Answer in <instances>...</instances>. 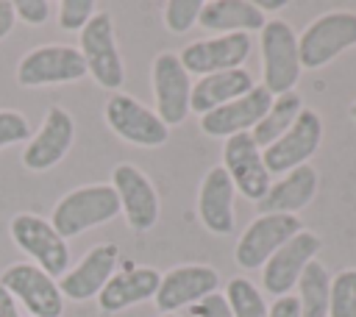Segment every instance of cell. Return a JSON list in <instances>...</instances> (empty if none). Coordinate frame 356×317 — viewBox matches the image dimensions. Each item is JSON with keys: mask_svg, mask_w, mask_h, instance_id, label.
Instances as JSON below:
<instances>
[{"mask_svg": "<svg viewBox=\"0 0 356 317\" xmlns=\"http://www.w3.org/2000/svg\"><path fill=\"white\" fill-rule=\"evenodd\" d=\"M120 214V200L111 184H86L67 192L53 209V228L67 239L97 228Z\"/></svg>", "mask_w": 356, "mask_h": 317, "instance_id": "cell-1", "label": "cell"}, {"mask_svg": "<svg viewBox=\"0 0 356 317\" xmlns=\"http://www.w3.org/2000/svg\"><path fill=\"white\" fill-rule=\"evenodd\" d=\"M261 47V86L273 95H289L300 78V56H298V33L284 19H267L259 31Z\"/></svg>", "mask_w": 356, "mask_h": 317, "instance_id": "cell-2", "label": "cell"}, {"mask_svg": "<svg viewBox=\"0 0 356 317\" xmlns=\"http://www.w3.org/2000/svg\"><path fill=\"white\" fill-rule=\"evenodd\" d=\"M356 44V11H325L298 36L300 70H320Z\"/></svg>", "mask_w": 356, "mask_h": 317, "instance_id": "cell-3", "label": "cell"}, {"mask_svg": "<svg viewBox=\"0 0 356 317\" xmlns=\"http://www.w3.org/2000/svg\"><path fill=\"white\" fill-rule=\"evenodd\" d=\"M11 239L14 245L31 256L39 270H44L50 278H61L70 267V247L67 239L53 228L50 220L31 214V211H19L11 217Z\"/></svg>", "mask_w": 356, "mask_h": 317, "instance_id": "cell-4", "label": "cell"}, {"mask_svg": "<svg viewBox=\"0 0 356 317\" xmlns=\"http://www.w3.org/2000/svg\"><path fill=\"white\" fill-rule=\"evenodd\" d=\"M78 50L83 56L86 72L103 89H120L122 86L125 67H122V56H120V47H117L111 14L100 11L86 22V28L81 31V47Z\"/></svg>", "mask_w": 356, "mask_h": 317, "instance_id": "cell-5", "label": "cell"}, {"mask_svg": "<svg viewBox=\"0 0 356 317\" xmlns=\"http://www.w3.org/2000/svg\"><path fill=\"white\" fill-rule=\"evenodd\" d=\"M320 142H323V120H320V114L314 108H306L303 106V111L295 117V122L273 145H267L261 150V158H264L267 172L270 175L273 172L275 175H284V172L306 164L317 153Z\"/></svg>", "mask_w": 356, "mask_h": 317, "instance_id": "cell-6", "label": "cell"}, {"mask_svg": "<svg viewBox=\"0 0 356 317\" xmlns=\"http://www.w3.org/2000/svg\"><path fill=\"white\" fill-rule=\"evenodd\" d=\"M86 75V64L78 47L70 44H42L28 50L17 64V83L22 86H53L75 83Z\"/></svg>", "mask_w": 356, "mask_h": 317, "instance_id": "cell-7", "label": "cell"}, {"mask_svg": "<svg viewBox=\"0 0 356 317\" xmlns=\"http://www.w3.org/2000/svg\"><path fill=\"white\" fill-rule=\"evenodd\" d=\"M0 284L11 292L17 303L28 309L31 317H61L64 311V295L58 289V281L31 261L6 267Z\"/></svg>", "mask_w": 356, "mask_h": 317, "instance_id": "cell-8", "label": "cell"}, {"mask_svg": "<svg viewBox=\"0 0 356 317\" xmlns=\"http://www.w3.org/2000/svg\"><path fill=\"white\" fill-rule=\"evenodd\" d=\"M298 231H303L298 214H259L239 236L234 247V259L242 270L264 267L267 259L281 245H286Z\"/></svg>", "mask_w": 356, "mask_h": 317, "instance_id": "cell-9", "label": "cell"}, {"mask_svg": "<svg viewBox=\"0 0 356 317\" xmlns=\"http://www.w3.org/2000/svg\"><path fill=\"white\" fill-rule=\"evenodd\" d=\"M103 117L120 139H125L131 145H139V147H159L170 136V128L159 120L156 111H150L136 97L122 95V92H114L106 100Z\"/></svg>", "mask_w": 356, "mask_h": 317, "instance_id": "cell-10", "label": "cell"}, {"mask_svg": "<svg viewBox=\"0 0 356 317\" xmlns=\"http://www.w3.org/2000/svg\"><path fill=\"white\" fill-rule=\"evenodd\" d=\"M153 95H156V114L159 120L170 125H181L189 117V97H192V81L184 70L178 53H159L153 58Z\"/></svg>", "mask_w": 356, "mask_h": 317, "instance_id": "cell-11", "label": "cell"}, {"mask_svg": "<svg viewBox=\"0 0 356 317\" xmlns=\"http://www.w3.org/2000/svg\"><path fill=\"white\" fill-rule=\"evenodd\" d=\"M250 36L248 33H220L214 39H200L186 44L178 58L189 75H214V72H228L239 70L245 58L250 56Z\"/></svg>", "mask_w": 356, "mask_h": 317, "instance_id": "cell-12", "label": "cell"}, {"mask_svg": "<svg viewBox=\"0 0 356 317\" xmlns=\"http://www.w3.org/2000/svg\"><path fill=\"white\" fill-rule=\"evenodd\" d=\"M323 247V239L314 234V231H298L286 245H281L264 264V273H261V284L270 295L275 298H284L289 295L292 286H298V278L300 273L306 270L309 261L317 259Z\"/></svg>", "mask_w": 356, "mask_h": 317, "instance_id": "cell-13", "label": "cell"}, {"mask_svg": "<svg viewBox=\"0 0 356 317\" xmlns=\"http://www.w3.org/2000/svg\"><path fill=\"white\" fill-rule=\"evenodd\" d=\"M111 186L120 200V211L139 234L150 231L159 220V195L153 181L134 164H117L111 170Z\"/></svg>", "mask_w": 356, "mask_h": 317, "instance_id": "cell-14", "label": "cell"}, {"mask_svg": "<svg viewBox=\"0 0 356 317\" xmlns=\"http://www.w3.org/2000/svg\"><path fill=\"white\" fill-rule=\"evenodd\" d=\"M222 167L234 184L236 192H242L248 200L259 203L270 189V172L261 158V147L250 139V133L228 136L222 145Z\"/></svg>", "mask_w": 356, "mask_h": 317, "instance_id": "cell-15", "label": "cell"}, {"mask_svg": "<svg viewBox=\"0 0 356 317\" xmlns=\"http://www.w3.org/2000/svg\"><path fill=\"white\" fill-rule=\"evenodd\" d=\"M220 275L209 264H181L172 267L170 273L161 275L159 292H156V306L161 314H175L184 306H195L211 292H217Z\"/></svg>", "mask_w": 356, "mask_h": 317, "instance_id": "cell-16", "label": "cell"}, {"mask_svg": "<svg viewBox=\"0 0 356 317\" xmlns=\"http://www.w3.org/2000/svg\"><path fill=\"white\" fill-rule=\"evenodd\" d=\"M72 139H75V120L70 117L67 108L53 106L47 108L39 133L28 139V147L22 150V164L33 172L50 170L67 156V150L72 147Z\"/></svg>", "mask_w": 356, "mask_h": 317, "instance_id": "cell-17", "label": "cell"}, {"mask_svg": "<svg viewBox=\"0 0 356 317\" xmlns=\"http://www.w3.org/2000/svg\"><path fill=\"white\" fill-rule=\"evenodd\" d=\"M117 264H120V247L114 242H100L72 270H67L61 275L58 289L70 300L97 298L100 289L108 284V278L117 273Z\"/></svg>", "mask_w": 356, "mask_h": 317, "instance_id": "cell-18", "label": "cell"}, {"mask_svg": "<svg viewBox=\"0 0 356 317\" xmlns=\"http://www.w3.org/2000/svg\"><path fill=\"white\" fill-rule=\"evenodd\" d=\"M273 106V95L256 83L248 95L209 111L200 117V131L206 136H236V133H250L256 128V122L267 114V108Z\"/></svg>", "mask_w": 356, "mask_h": 317, "instance_id": "cell-19", "label": "cell"}, {"mask_svg": "<svg viewBox=\"0 0 356 317\" xmlns=\"http://www.w3.org/2000/svg\"><path fill=\"white\" fill-rule=\"evenodd\" d=\"M161 284V273L153 267H139L134 261H125L120 273L108 278V284L97 295V306L106 314H117L128 306H136L147 298H156Z\"/></svg>", "mask_w": 356, "mask_h": 317, "instance_id": "cell-20", "label": "cell"}, {"mask_svg": "<svg viewBox=\"0 0 356 317\" xmlns=\"http://www.w3.org/2000/svg\"><path fill=\"white\" fill-rule=\"evenodd\" d=\"M234 195H236V189H234L222 164L211 167L203 175L200 192H197V217L206 225V231H211L217 236L234 234V222H236Z\"/></svg>", "mask_w": 356, "mask_h": 317, "instance_id": "cell-21", "label": "cell"}, {"mask_svg": "<svg viewBox=\"0 0 356 317\" xmlns=\"http://www.w3.org/2000/svg\"><path fill=\"white\" fill-rule=\"evenodd\" d=\"M317 186H320L317 170L309 164H300V167L284 172L275 184H270L267 195L256 203L259 214H295L314 200Z\"/></svg>", "mask_w": 356, "mask_h": 317, "instance_id": "cell-22", "label": "cell"}, {"mask_svg": "<svg viewBox=\"0 0 356 317\" xmlns=\"http://www.w3.org/2000/svg\"><path fill=\"white\" fill-rule=\"evenodd\" d=\"M256 86L253 75L239 67V70H228V72H214V75H203L192 83V97H189V111H197L200 117L248 95Z\"/></svg>", "mask_w": 356, "mask_h": 317, "instance_id": "cell-23", "label": "cell"}, {"mask_svg": "<svg viewBox=\"0 0 356 317\" xmlns=\"http://www.w3.org/2000/svg\"><path fill=\"white\" fill-rule=\"evenodd\" d=\"M267 22V17L256 8V3L250 0H211L203 3L197 25H203L206 31H217V33H253L261 31Z\"/></svg>", "mask_w": 356, "mask_h": 317, "instance_id": "cell-24", "label": "cell"}, {"mask_svg": "<svg viewBox=\"0 0 356 317\" xmlns=\"http://www.w3.org/2000/svg\"><path fill=\"white\" fill-rule=\"evenodd\" d=\"M300 295V317H328V300H331V275L320 259L309 261L306 270L298 278Z\"/></svg>", "mask_w": 356, "mask_h": 317, "instance_id": "cell-25", "label": "cell"}, {"mask_svg": "<svg viewBox=\"0 0 356 317\" xmlns=\"http://www.w3.org/2000/svg\"><path fill=\"white\" fill-rule=\"evenodd\" d=\"M303 111V100L298 92H289V95H281V97H273V106L267 108V114L256 122V128L250 131V139L264 150L267 145H273L292 122L295 117Z\"/></svg>", "mask_w": 356, "mask_h": 317, "instance_id": "cell-26", "label": "cell"}, {"mask_svg": "<svg viewBox=\"0 0 356 317\" xmlns=\"http://www.w3.org/2000/svg\"><path fill=\"white\" fill-rule=\"evenodd\" d=\"M225 300H228L231 317H267V311H270V306L264 303V298L256 289V284L242 278V275L228 281Z\"/></svg>", "mask_w": 356, "mask_h": 317, "instance_id": "cell-27", "label": "cell"}, {"mask_svg": "<svg viewBox=\"0 0 356 317\" xmlns=\"http://www.w3.org/2000/svg\"><path fill=\"white\" fill-rule=\"evenodd\" d=\"M328 317H356V267L342 270L331 278Z\"/></svg>", "mask_w": 356, "mask_h": 317, "instance_id": "cell-28", "label": "cell"}, {"mask_svg": "<svg viewBox=\"0 0 356 317\" xmlns=\"http://www.w3.org/2000/svg\"><path fill=\"white\" fill-rule=\"evenodd\" d=\"M203 3L200 0H170L164 6V25L172 33H186L192 25H197Z\"/></svg>", "mask_w": 356, "mask_h": 317, "instance_id": "cell-29", "label": "cell"}, {"mask_svg": "<svg viewBox=\"0 0 356 317\" xmlns=\"http://www.w3.org/2000/svg\"><path fill=\"white\" fill-rule=\"evenodd\" d=\"M31 122L25 120V114L14 111V108H0V150L8 145H19L31 139Z\"/></svg>", "mask_w": 356, "mask_h": 317, "instance_id": "cell-30", "label": "cell"}, {"mask_svg": "<svg viewBox=\"0 0 356 317\" xmlns=\"http://www.w3.org/2000/svg\"><path fill=\"white\" fill-rule=\"evenodd\" d=\"M92 17H95L92 0H61L58 3V25L64 31H83Z\"/></svg>", "mask_w": 356, "mask_h": 317, "instance_id": "cell-31", "label": "cell"}, {"mask_svg": "<svg viewBox=\"0 0 356 317\" xmlns=\"http://www.w3.org/2000/svg\"><path fill=\"white\" fill-rule=\"evenodd\" d=\"M14 14L17 19L28 25H42L50 17V3L47 0H14Z\"/></svg>", "mask_w": 356, "mask_h": 317, "instance_id": "cell-32", "label": "cell"}, {"mask_svg": "<svg viewBox=\"0 0 356 317\" xmlns=\"http://www.w3.org/2000/svg\"><path fill=\"white\" fill-rule=\"evenodd\" d=\"M189 311H192V317H231L228 300L220 292H211L209 298H203L200 303H195Z\"/></svg>", "mask_w": 356, "mask_h": 317, "instance_id": "cell-33", "label": "cell"}, {"mask_svg": "<svg viewBox=\"0 0 356 317\" xmlns=\"http://www.w3.org/2000/svg\"><path fill=\"white\" fill-rule=\"evenodd\" d=\"M267 317H300V303H298V298H292V295L275 298V303L270 306Z\"/></svg>", "mask_w": 356, "mask_h": 317, "instance_id": "cell-34", "label": "cell"}, {"mask_svg": "<svg viewBox=\"0 0 356 317\" xmlns=\"http://www.w3.org/2000/svg\"><path fill=\"white\" fill-rule=\"evenodd\" d=\"M14 22H17V14H14V3H8V0H0V42H3V39L11 33Z\"/></svg>", "mask_w": 356, "mask_h": 317, "instance_id": "cell-35", "label": "cell"}, {"mask_svg": "<svg viewBox=\"0 0 356 317\" xmlns=\"http://www.w3.org/2000/svg\"><path fill=\"white\" fill-rule=\"evenodd\" d=\"M0 317H19V309H17V300L11 298V292L0 284Z\"/></svg>", "mask_w": 356, "mask_h": 317, "instance_id": "cell-36", "label": "cell"}, {"mask_svg": "<svg viewBox=\"0 0 356 317\" xmlns=\"http://www.w3.org/2000/svg\"><path fill=\"white\" fill-rule=\"evenodd\" d=\"M256 8L264 14V11H281L286 8V0H256Z\"/></svg>", "mask_w": 356, "mask_h": 317, "instance_id": "cell-37", "label": "cell"}, {"mask_svg": "<svg viewBox=\"0 0 356 317\" xmlns=\"http://www.w3.org/2000/svg\"><path fill=\"white\" fill-rule=\"evenodd\" d=\"M350 117H353V122H356V100L350 103Z\"/></svg>", "mask_w": 356, "mask_h": 317, "instance_id": "cell-38", "label": "cell"}, {"mask_svg": "<svg viewBox=\"0 0 356 317\" xmlns=\"http://www.w3.org/2000/svg\"><path fill=\"white\" fill-rule=\"evenodd\" d=\"M159 317H178V314H159Z\"/></svg>", "mask_w": 356, "mask_h": 317, "instance_id": "cell-39", "label": "cell"}]
</instances>
